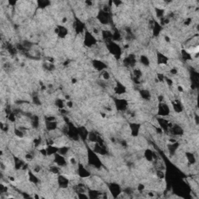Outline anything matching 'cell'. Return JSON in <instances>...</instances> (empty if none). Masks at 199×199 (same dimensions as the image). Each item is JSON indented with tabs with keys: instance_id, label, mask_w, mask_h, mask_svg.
Segmentation results:
<instances>
[{
	"instance_id": "12",
	"label": "cell",
	"mask_w": 199,
	"mask_h": 199,
	"mask_svg": "<svg viewBox=\"0 0 199 199\" xmlns=\"http://www.w3.org/2000/svg\"><path fill=\"white\" fill-rule=\"evenodd\" d=\"M130 130H131V135L133 137H137L140 132L141 125L138 123H130Z\"/></svg>"
},
{
	"instance_id": "27",
	"label": "cell",
	"mask_w": 199,
	"mask_h": 199,
	"mask_svg": "<svg viewBox=\"0 0 199 199\" xmlns=\"http://www.w3.org/2000/svg\"><path fill=\"white\" fill-rule=\"evenodd\" d=\"M101 76H102V78L104 79V80H109L110 78H111V76L109 74V72L106 70H104L101 72Z\"/></svg>"
},
{
	"instance_id": "4",
	"label": "cell",
	"mask_w": 199,
	"mask_h": 199,
	"mask_svg": "<svg viewBox=\"0 0 199 199\" xmlns=\"http://www.w3.org/2000/svg\"><path fill=\"white\" fill-rule=\"evenodd\" d=\"M157 112L160 117H166L170 114V107L166 103L160 102L157 107Z\"/></svg>"
},
{
	"instance_id": "21",
	"label": "cell",
	"mask_w": 199,
	"mask_h": 199,
	"mask_svg": "<svg viewBox=\"0 0 199 199\" xmlns=\"http://www.w3.org/2000/svg\"><path fill=\"white\" fill-rule=\"evenodd\" d=\"M140 95H141V97L144 99V100H146V101H148V100H150L151 98V94H150V93L149 90H143L140 92Z\"/></svg>"
},
{
	"instance_id": "25",
	"label": "cell",
	"mask_w": 199,
	"mask_h": 199,
	"mask_svg": "<svg viewBox=\"0 0 199 199\" xmlns=\"http://www.w3.org/2000/svg\"><path fill=\"white\" fill-rule=\"evenodd\" d=\"M50 172L52 174H59L60 169L58 166H52L50 167Z\"/></svg>"
},
{
	"instance_id": "18",
	"label": "cell",
	"mask_w": 199,
	"mask_h": 199,
	"mask_svg": "<svg viewBox=\"0 0 199 199\" xmlns=\"http://www.w3.org/2000/svg\"><path fill=\"white\" fill-rule=\"evenodd\" d=\"M74 28L76 33H82V31H84V24H83L82 21L76 20L74 23Z\"/></svg>"
},
{
	"instance_id": "10",
	"label": "cell",
	"mask_w": 199,
	"mask_h": 199,
	"mask_svg": "<svg viewBox=\"0 0 199 199\" xmlns=\"http://www.w3.org/2000/svg\"><path fill=\"white\" fill-rule=\"evenodd\" d=\"M77 173H78L79 176L82 178H87L90 176V172L87 168H86L81 163L78 165V169H77Z\"/></svg>"
},
{
	"instance_id": "2",
	"label": "cell",
	"mask_w": 199,
	"mask_h": 199,
	"mask_svg": "<svg viewBox=\"0 0 199 199\" xmlns=\"http://www.w3.org/2000/svg\"><path fill=\"white\" fill-rule=\"evenodd\" d=\"M106 47H107V49L108 50L109 52L111 55H113L114 57L120 58V56L121 55L122 51H121V47L115 41H111L110 42L106 43Z\"/></svg>"
},
{
	"instance_id": "32",
	"label": "cell",
	"mask_w": 199,
	"mask_h": 199,
	"mask_svg": "<svg viewBox=\"0 0 199 199\" xmlns=\"http://www.w3.org/2000/svg\"><path fill=\"white\" fill-rule=\"evenodd\" d=\"M137 189H138V191H143L144 189H145V186H144L143 184H139L138 185V187H137Z\"/></svg>"
},
{
	"instance_id": "9",
	"label": "cell",
	"mask_w": 199,
	"mask_h": 199,
	"mask_svg": "<svg viewBox=\"0 0 199 199\" xmlns=\"http://www.w3.org/2000/svg\"><path fill=\"white\" fill-rule=\"evenodd\" d=\"M54 161L56 163V165L59 166V167L60 166L63 167V166H66V164H67V162H66L65 156L59 154L58 152L54 155Z\"/></svg>"
},
{
	"instance_id": "11",
	"label": "cell",
	"mask_w": 199,
	"mask_h": 199,
	"mask_svg": "<svg viewBox=\"0 0 199 199\" xmlns=\"http://www.w3.org/2000/svg\"><path fill=\"white\" fill-rule=\"evenodd\" d=\"M169 58L164 54L161 53V52H157L156 54V62L157 64L161 65V66H164L168 63Z\"/></svg>"
},
{
	"instance_id": "8",
	"label": "cell",
	"mask_w": 199,
	"mask_h": 199,
	"mask_svg": "<svg viewBox=\"0 0 199 199\" xmlns=\"http://www.w3.org/2000/svg\"><path fill=\"white\" fill-rule=\"evenodd\" d=\"M57 183L60 188L66 189L69 185V180L64 175H58L57 178Z\"/></svg>"
},
{
	"instance_id": "14",
	"label": "cell",
	"mask_w": 199,
	"mask_h": 199,
	"mask_svg": "<svg viewBox=\"0 0 199 199\" xmlns=\"http://www.w3.org/2000/svg\"><path fill=\"white\" fill-rule=\"evenodd\" d=\"M116 107L119 111H125L128 107V102L124 99H118L115 102Z\"/></svg>"
},
{
	"instance_id": "31",
	"label": "cell",
	"mask_w": 199,
	"mask_h": 199,
	"mask_svg": "<svg viewBox=\"0 0 199 199\" xmlns=\"http://www.w3.org/2000/svg\"><path fill=\"white\" fill-rule=\"evenodd\" d=\"M157 78H158L159 81H160V82H163V81L164 80V76H163V74H161V73H158V74H157Z\"/></svg>"
},
{
	"instance_id": "6",
	"label": "cell",
	"mask_w": 199,
	"mask_h": 199,
	"mask_svg": "<svg viewBox=\"0 0 199 199\" xmlns=\"http://www.w3.org/2000/svg\"><path fill=\"white\" fill-rule=\"evenodd\" d=\"M108 189L114 198L118 197V195L121 194V187L117 183H111L108 184Z\"/></svg>"
},
{
	"instance_id": "19",
	"label": "cell",
	"mask_w": 199,
	"mask_h": 199,
	"mask_svg": "<svg viewBox=\"0 0 199 199\" xmlns=\"http://www.w3.org/2000/svg\"><path fill=\"white\" fill-rule=\"evenodd\" d=\"M58 149H59V148H58V146H53V145H49V146L46 148V150H47V156H54L55 154L58 152Z\"/></svg>"
},
{
	"instance_id": "26",
	"label": "cell",
	"mask_w": 199,
	"mask_h": 199,
	"mask_svg": "<svg viewBox=\"0 0 199 199\" xmlns=\"http://www.w3.org/2000/svg\"><path fill=\"white\" fill-rule=\"evenodd\" d=\"M14 134L15 136L18 138H23L24 136V133H23V130L21 129H17V128H15L14 129Z\"/></svg>"
},
{
	"instance_id": "5",
	"label": "cell",
	"mask_w": 199,
	"mask_h": 199,
	"mask_svg": "<svg viewBox=\"0 0 199 199\" xmlns=\"http://www.w3.org/2000/svg\"><path fill=\"white\" fill-rule=\"evenodd\" d=\"M97 19L100 21V23L103 25H106L110 22V13L109 12H106L104 9L99 11L98 14H97Z\"/></svg>"
},
{
	"instance_id": "15",
	"label": "cell",
	"mask_w": 199,
	"mask_h": 199,
	"mask_svg": "<svg viewBox=\"0 0 199 199\" xmlns=\"http://www.w3.org/2000/svg\"><path fill=\"white\" fill-rule=\"evenodd\" d=\"M58 127V123L56 121H47L45 120V128L48 131H55Z\"/></svg>"
},
{
	"instance_id": "3",
	"label": "cell",
	"mask_w": 199,
	"mask_h": 199,
	"mask_svg": "<svg viewBox=\"0 0 199 199\" xmlns=\"http://www.w3.org/2000/svg\"><path fill=\"white\" fill-rule=\"evenodd\" d=\"M83 43L85 45L88 47H92L94 45H96L97 43V38L94 37L93 34L91 31H86L84 34V40H83Z\"/></svg>"
},
{
	"instance_id": "24",
	"label": "cell",
	"mask_w": 199,
	"mask_h": 199,
	"mask_svg": "<svg viewBox=\"0 0 199 199\" xmlns=\"http://www.w3.org/2000/svg\"><path fill=\"white\" fill-rule=\"evenodd\" d=\"M173 107L176 113H180L182 111V106H181V103L177 102V101H174L173 103Z\"/></svg>"
},
{
	"instance_id": "29",
	"label": "cell",
	"mask_w": 199,
	"mask_h": 199,
	"mask_svg": "<svg viewBox=\"0 0 199 199\" xmlns=\"http://www.w3.org/2000/svg\"><path fill=\"white\" fill-rule=\"evenodd\" d=\"M37 4H38V6H39L40 7L44 8V7H46V6H48V5L50 4V2H47V1H38V2H37Z\"/></svg>"
},
{
	"instance_id": "7",
	"label": "cell",
	"mask_w": 199,
	"mask_h": 199,
	"mask_svg": "<svg viewBox=\"0 0 199 199\" xmlns=\"http://www.w3.org/2000/svg\"><path fill=\"white\" fill-rule=\"evenodd\" d=\"M55 33L60 38H65L69 34V30L63 25H58L55 29Z\"/></svg>"
},
{
	"instance_id": "30",
	"label": "cell",
	"mask_w": 199,
	"mask_h": 199,
	"mask_svg": "<svg viewBox=\"0 0 199 199\" xmlns=\"http://www.w3.org/2000/svg\"><path fill=\"white\" fill-rule=\"evenodd\" d=\"M7 191H8V188H7V187L6 186H5V185L3 184H1V187H0V192H1V194H5L7 192Z\"/></svg>"
},
{
	"instance_id": "23",
	"label": "cell",
	"mask_w": 199,
	"mask_h": 199,
	"mask_svg": "<svg viewBox=\"0 0 199 199\" xmlns=\"http://www.w3.org/2000/svg\"><path fill=\"white\" fill-rule=\"evenodd\" d=\"M28 176H29V180H30L32 183H34V184H37V183H38L39 179H38V177H37L34 173L30 171V172L28 173Z\"/></svg>"
},
{
	"instance_id": "1",
	"label": "cell",
	"mask_w": 199,
	"mask_h": 199,
	"mask_svg": "<svg viewBox=\"0 0 199 199\" xmlns=\"http://www.w3.org/2000/svg\"><path fill=\"white\" fill-rule=\"evenodd\" d=\"M87 157H88L89 164L90 165V166H94L95 168H101V165H102L101 161L98 157V156L97 155V153L93 150L89 149Z\"/></svg>"
},
{
	"instance_id": "17",
	"label": "cell",
	"mask_w": 199,
	"mask_h": 199,
	"mask_svg": "<svg viewBox=\"0 0 199 199\" xmlns=\"http://www.w3.org/2000/svg\"><path fill=\"white\" fill-rule=\"evenodd\" d=\"M154 153L155 152L152 151L149 149H147L144 151V157L148 162H152L154 161Z\"/></svg>"
},
{
	"instance_id": "20",
	"label": "cell",
	"mask_w": 199,
	"mask_h": 199,
	"mask_svg": "<svg viewBox=\"0 0 199 199\" xmlns=\"http://www.w3.org/2000/svg\"><path fill=\"white\" fill-rule=\"evenodd\" d=\"M155 12H156V16L158 18H163V16L165 14L164 9L160 8V7H156L155 8Z\"/></svg>"
},
{
	"instance_id": "33",
	"label": "cell",
	"mask_w": 199,
	"mask_h": 199,
	"mask_svg": "<svg viewBox=\"0 0 199 199\" xmlns=\"http://www.w3.org/2000/svg\"><path fill=\"white\" fill-rule=\"evenodd\" d=\"M67 106H68L69 108H71V107H72V106H73V104H72V102H71V101H69V102L67 103Z\"/></svg>"
},
{
	"instance_id": "13",
	"label": "cell",
	"mask_w": 199,
	"mask_h": 199,
	"mask_svg": "<svg viewBox=\"0 0 199 199\" xmlns=\"http://www.w3.org/2000/svg\"><path fill=\"white\" fill-rule=\"evenodd\" d=\"M93 66L94 67L95 69L100 71V72H102V71L105 70V69L107 67L106 64L100 61V60H93Z\"/></svg>"
},
{
	"instance_id": "22",
	"label": "cell",
	"mask_w": 199,
	"mask_h": 199,
	"mask_svg": "<svg viewBox=\"0 0 199 199\" xmlns=\"http://www.w3.org/2000/svg\"><path fill=\"white\" fill-rule=\"evenodd\" d=\"M140 62L144 66H149L150 64L149 58L146 55H141V57H140Z\"/></svg>"
},
{
	"instance_id": "16",
	"label": "cell",
	"mask_w": 199,
	"mask_h": 199,
	"mask_svg": "<svg viewBox=\"0 0 199 199\" xmlns=\"http://www.w3.org/2000/svg\"><path fill=\"white\" fill-rule=\"evenodd\" d=\"M114 92L116 94L118 95L124 94V93H125V92H126V87H125L121 82H117V83H116L114 87Z\"/></svg>"
},
{
	"instance_id": "28",
	"label": "cell",
	"mask_w": 199,
	"mask_h": 199,
	"mask_svg": "<svg viewBox=\"0 0 199 199\" xmlns=\"http://www.w3.org/2000/svg\"><path fill=\"white\" fill-rule=\"evenodd\" d=\"M55 105L58 108L62 109L64 108V105L65 104H64V102L62 99H57L55 101Z\"/></svg>"
}]
</instances>
